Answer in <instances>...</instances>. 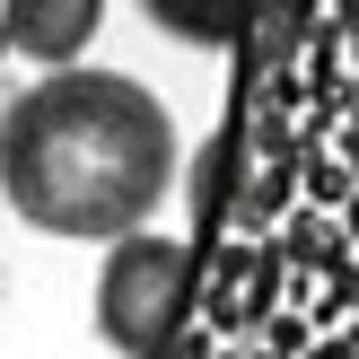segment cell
<instances>
[{"instance_id":"obj_3","label":"cell","mask_w":359,"mask_h":359,"mask_svg":"<svg viewBox=\"0 0 359 359\" xmlns=\"http://www.w3.org/2000/svg\"><path fill=\"white\" fill-rule=\"evenodd\" d=\"M105 9L114 0H0V62H27L35 79L79 70L105 35Z\"/></svg>"},{"instance_id":"obj_4","label":"cell","mask_w":359,"mask_h":359,"mask_svg":"<svg viewBox=\"0 0 359 359\" xmlns=\"http://www.w3.org/2000/svg\"><path fill=\"white\" fill-rule=\"evenodd\" d=\"M140 18L158 35H175V44H193V53H237L255 35L263 0H140Z\"/></svg>"},{"instance_id":"obj_1","label":"cell","mask_w":359,"mask_h":359,"mask_svg":"<svg viewBox=\"0 0 359 359\" xmlns=\"http://www.w3.org/2000/svg\"><path fill=\"white\" fill-rule=\"evenodd\" d=\"M184 175L175 105L132 70H44L0 97V202L62 245H114L167 210Z\"/></svg>"},{"instance_id":"obj_2","label":"cell","mask_w":359,"mask_h":359,"mask_svg":"<svg viewBox=\"0 0 359 359\" xmlns=\"http://www.w3.org/2000/svg\"><path fill=\"white\" fill-rule=\"evenodd\" d=\"M193 290H202V245L175 237V228H132V237L97 245V342L114 359H167V342L184 333Z\"/></svg>"}]
</instances>
